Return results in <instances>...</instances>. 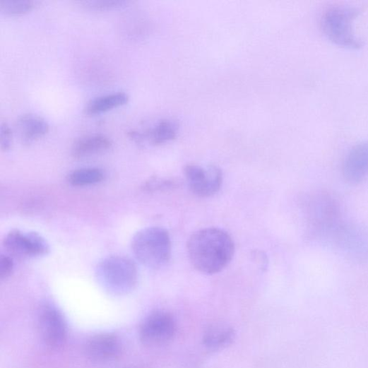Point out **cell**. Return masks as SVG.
<instances>
[{
  "label": "cell",
  "mask_w": 368,
  "mask_h": 368,
  "mask_svg": "<svg viewBox=\"0 0 368 368\" xmlns=\"http://www.w3.org/2000/svg\"><path fill=\"white\" fill-rule=\"evenodd\" d=\"M235 243L226 231L208 227L194 232L187 242V253L193 267L198 272L214 275L222 271L235 254Z\"/></svg>",
  "instance_id": "obj_1"
},
{
  "label": "cell",
  "mask_w": 368,
  "mask_h": 368,
  "mask_svg": "<svg viewBox=\"0 0 368 368\" xmlns=\"http://www.w3.org/2000/svg\"><path fill=\"white\" fill-rule=\"evenodd\" d=\"M308 234L311 239L326 244L338 226L345 220L338 198L327 191L311 194L306 201Z\"/></svg>",
  "instance_id": "obj_2"
},
{
  "label": "cell",
  "mask_w": 368,
  "mask_h": 368,
  "mask_svg": "<svg viewBox=\"0 0 368 368\" xmlns=\"http://www.w3.org/2000/svg\"><path fill=\"white\" fill-rule=\"evenodd\" d=\"M136 259L151 269L165 267L172 257V245L169 232L162 227H150L138 231L131 242Z\"/></svg>",
  "instance_id": "obj_3"
},
{
  "label": "cell",
  "mask_w": 368,
  "mask_h": 368,
  "mask_svg": "<svg viewBox=\"0 0 368 368\" xmlns=\"http://www.w3.org/2000/svg\"><path fill=\"white\" fill-rule=\"evenodd\" d=\"M96 276L107 292L115 295H124L135 289L138 273L131 259L112 256L103 259L97 265Z\"/></svg>",
  "instance_id": "obj_4"
},
{
  "label": "cell",
  "mask_w": 368,
  "mask_h": 368,
  "mask_svg": "<svg viewBox=\"0 0 368 368\" xmlns=\"http://www.w3.org/2000/svg\"><path fill=\"white\" fill-rule=\"evenodd\" d=\"M357 11L343 6H334L327 8L321 18L324 33L336 44L349 49H357L362 42L354 33L353 21Z\"/></svg>",
  "instance_id": "obj_5"
},
{
  "label": "cell",
  "mask_w": 368,
  "mask_h": 368,
  "mask_svg": "<svg viewBox=\"0 0 368 368\" xmlns=\"http://www.w3.org/2000/svg\"><path fill=\"white\" fill-rule=\"evenodd\" d=\"M327 244L351 261H368V227L366 226L344 220Z\"/></svg>",
  "instance_id": "obj_6"
},
{
  "label": "cell",
  "mask_w": 368,
  "mask_h": 368,
  "mask_svg": "<svg viewBox=\"0 0 368 368\" xmlns=\"http://www.w3.org/2000/svg\"><path fill=\"white\" fill-rule=\"evenodd\" d=\"M4 244L8 255L19 259L44 256L50 251L46 239L32 232L11 230L4 239Z\"/></svg>",
  "instance_id": "obj_7"
},
{
  "label": "cell",
  "mask_w": 368,
  "mask_h": 368,
  "mask_svg": "<svg viewBox=\"0 0 368 368\" xmlns=\"http://www.w3.org/2000/svg\"><path fill=\"white\" fill-rule=\"evenodd\" d=\"M184 174L191 191L201 198H208L216 194L222 185V172L216 166L203 168L199 165H186Z\"/></svg>",
  "instance_id": "obj_8"
},
{
  "label": "cell",
  "mask_w": 368,
  "mask_h": 368,
  "mask_svg": "<svg viewBox=\"0 0 368 368\" xmlns=\"http://www.w3.org/2000/svg\"><path fill=\"white\" fill-rule=\"evenodd\" d=\"M177 331L174 316L166 311H156L143 323L140 330L141 341L147 345H162L172 340Z\"/></svg>",
  "instance_id": "obj_9"
},
{
  "label": "cell",
  "mask_w": 368,
  "mask_h": 368,
  "mask_svg": "<svg viewBox=\"0 0 368 368\" xmlns=\"http://www.w3.org/2000/svg\"><path fill=\"white\" fill-rule=\"evenodd\" d=\"M38 328L48 347L57 349L64 345L67 338L66 324L62 314L55 307L46 304L40 309Z\"/></svg>",
  "instance_id": "obj_10"
},
{
  "label": "cell",
  "mask_w": 368,
  "mask_h": 368,
  "mask_svg": "<svg viewBox=\"0 0 368 368\" xmlns=\"http://www.w3.org/2000/svg\"><path fill=\"white\" fill-rule=\"evenodd\" d=\"M345 179L350 184L361 182L368 174V141L354 146L344 161Z\"/></svg>",
  "instance_id": "obj_11"
},
{
  "label": "cell",
  "mask_w": 368,
  "mask_h": 368,
  "mask_svg": "<svg viewBox=\"0 0 368 368\" xmlns=\"http://www.w3.org/2000/svg\"><path fill=\"white\" fill-rule=\"evenodd\" d=\"M121 345L113 335H100L92 338L87 344L88 356L95 361L112 360L119 356Z\"/></svg>",
  "instance_id": "obj_12"
},
{
  "label": "cell",
  "mask_w": 368,
  "mask_h": 368,
  "mask_svg": "<svg viewBox=\"0 0 368 368\" xmlns=\"http://www.w3.org/2000/svg\"><path fill=\"white\" fill-rule=\"evenodd\" d=\"M48 121L42 117L28 114L20 117L16 130L21 141L26 144L42 138L49 131Z\"/></svg>",
  "instance_id": "obj_13"
},
{
  "label": "cell",
  "mask_w": 368,
  "mask_h": 368,
  "mask_svg": "<svg viewBox=\"0 0 368 368\" xmlns=\"http://www.w3.org/2000/svg\"><path fill=\"white\" fill-rule=\"evenodd\" d=\"M113 143L105 135L91 134L77 139L71 147V155L80 159L102 153L110 149Z\"/></svg>",
  "instance_id": "obj_14"
},
{
  "label": "cell",
  "mask_w": 368,
  "mask_h": 368,
  "mask_svg": "<svg viewBox=\"0 0 368 368\" xmlns=\"http://www.w3.org/2000/svg\"><path fill=\"white\" fill-rule=\"evenodd\" d=\"M179 126L171 119H162L153 128L142 133V141H148L153 145L167 143L176 138Z\"/></svg>",
  "instance_id": "obj_15"
},
{
  "label": "cell",
  "mask_w": 368,
  "mask_h": 368,
  "mask_svg": "<svg viewBox=\"0 0 368 368\" xmlns=\"http://www.w3.org/2000/svg\"><path fill=\"white\" fill-rule=\"evenodd\" d=\"M235 333L231 326L216 324L204 334L203 345L210 350H220L230 345L234 340Z\"/></svg>",
  "instance_id": "obj_16"
},
{
  "label": "cell",
  "mask_w": 368,
  "mask_h": 368,
  "mask_svg": "<svg viewBox=\"0 0 368 368\" xmlns=\"http://www.w3.org/2000/svg\"><path fill=\"white\" fill-rule=\"evenodd\" d=\"M129 101L128 94L122 92L112 93L90 100L85 107V112L90 115L98 114L125 105Z\"/></svg>",
  "instance_id": "obj_17"
},
{
  "label": "cell",
  "mask_w": 368,
  "mask_h": 368,
  "mask_svg": "<svg viewBox=\"0 0 368 368\" xmlns=\"http://www.w3.org/2000/svg\"><path fill=\"white\" fill-rule=\"evenodd\" d=\"M105 179L102 170L98 168H81L72 172L69 182L73 186H88L100 183Z\"/></svg>",
  "instance_id": "obj_18"
},
{
  "label": "cell",
  "mask_w": 368,
  "mask_h": 368,
  "mask_svg": "<svg viewBox=\"0 0 368 368\" xmlns=\"http://www.w3.org/2000/svg\"><path fill=\"white\" fill-rule=\"evenodd\" d=\"M34 6L32 0H1L0 11L6 16H17L30 11Z\"/></svg>",
  "instance_id": "obj_19"
},
{
  "label": "cell",
  "mask_w": 368,
  "mask_h": 368,
  "mask_svg": "<svg viewBox=\"0 0 368 368\" xmlns=\"http://www.w3.org/2000/svg\"><path fill=\"white\" fill-rule=\"evenodd\" d=\"M88 10L102 11L121 8L128 4L122 0H90L81 3Z\"/></svg>",
  "instance_id": "obj_20"
},
{
  "label": "cell",
  "mask_w": 368,
  "mask_h": 368,
  "mask_svg": "<svg viewBox=\"0 0 368 368\" xmlns=\"http://www.w3.org/2000/svg\"><path fill=\"white\" fill-rule=\"evenodd\" d=\"M176 184L174 182L163 179L154 178L148 181L144 189L149 191H165L175 187Z\"/></svg>",
  "instance_id": "obj_21"
},
{
  "label": "cell",
  "mask_w": 368,
  "mask_h": 368,
  "mask_svg": "<svg viewBox=\"0 0 368 368\" xmlns=\"http://www.w3.org/2000/svg\"><path fill=\"white\" fill-rule=\"evenodd\" d=\"M13 143V131L6 122H2L0 129V146L3 150L7 151L11 148Z\"/></svg>",
  "instance_id": "obj_22"
},
{
  "label": "cell",
  "mask_w": 368,
  "mask_h": 368,
  "mask_svg": "<svg viewBox=\"0 0 368 368\" xmlns=\"http://www.w3.org/2000/svg\"><path fill=\"white\" fill-rule=\"evenodd\" d=\"M14 268V263L13 259L6 254H2L0 256V278L5 280L8 278Z\"/></svg>",
  "instance_id": "obj_23"
}]
</instances>
